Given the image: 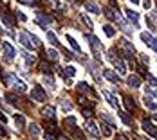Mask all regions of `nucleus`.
Returning a JSON list of instances; mask_svg holds the SVG:
<instances>
[{"instance_id": "nucleus-21", "label": "nucleus", "mask_w": 157, "mask_h": 140, "mask_svg": "<svg viewBox=\"0 0 157 140\" xmlns=\"http://www.w3.org/2000/svg\"><path fill=\"white\" fill-rule=\"evenodd\" d=\"M67 41H69V45H71V47H72V49H74V51H76V52H80V45H78V43H76V40H74V38H72V36H71V34H67Z\"/></svg>"}, {"instance_id": "nucleus-2", "label": "nucleus", "mask_w": 157, "mask_h": 140, "mask_svg": "<svg viewBox=\"0 0 157 140\" xmlns=\"http://www.w3.org/2000/svg\"><path fill=\"white\" fill-rule=\"evenodd\" d=\"M88 38V43H91V47H92V52H94V56L99 59V51H101V43H99V40L96 38V36H87Z\"/></svg>"}, {"instance_id": "nucleus-37", "label": "nucleus", "mask_w": 157, "mask_h": 140, "mask_svg": "<svg viewBox=\"0 0 157 140\" xmlns=\"http://www.w3.org/2000/svg\"><path fill=\"white\" fill-rule=\"evenodd\" d=\"M150 47H152V49H153L155 52H157V40H155V38L152 40V43H150Z\"/></svg>"}, {"instance_id": "nucleus-19", "label": "nucleus", "mask_w": 157, "mask_h": 140, "mask_svg": "<svg viewBox=\"0 0 157 140\" xmlns=\"http://www.w3.org/2000/svg\"><path fill=\"white\" fill-rule=\"evenodd\" d=\"M2 22L6 23V27H13L15 25V22H13V18L7 14V13H2Z\"/></svg>"}, {"instance_id": "nucleus-30", "label": "nucleus", "mask_w": 157, "mask_h": 140, "mask_svg": "<svg viewBox=\"0 0 157 140\" xmlns=\"http://www.w3.org/2000/svg\"><path fill=\"white\" fill-rule=\"evenodd\" d=\"M29 131H31V135H33V136H38V135H40V129H38V126H36V124H31Z\"/></svg>"}, {"instance_id": "nucleus-4", "label": "nucleus", "mask_w": 157, "mask_h": 140, "mask_svg": "<svg viewBox=\"0 0 157 140\" xmlns=\"http://www.w3.org/2000/svg\"><path fill=\"white\" fill-rule=\"evenodd\" d=\"M2 51H4V56H6L9 61L16 56V51L13 49V45H11V43H7V41H4V43H2Z\"/></svg>"}, {"instance_id": "nucleus-25", "label": "nucleus", "mask_w": 157, "mask_h": 140, "mask_svg": "<svg viewBox=\"0 0 157 140\" xmlns=\"http://www.w3.org/2000/svg\"><path fill=\"white\" fill-rule=\"evenodd\" d=\"M119 117L123 119V122H125L126 126H132V119H130V117L126 115V111H119Z\"/></svg>"}, {"instance_id": "nucleus-13", "label": "nucleus", "mask_w": 157, "mask_h": 140, "mask_svg": "<svg viewBox=\"0 0 157 140\" xmlns=\"http://www.w3.org/2000/svg\"><path fill=\"white\" fill-rule=\"evenodd\" d=\"M101 72H103V76H105V77H107L110 83H118V76H116L114 72H112V70H108V68H103Z\"/></svg>"}, {"instance_id": "nucleus-14", "label": "nucleus", "mask_w": 157, "mask_h": 140, "mask_svg": "<svg viewBox=\"0 0 157 140\" xmlns=\"http://www.w3.org/2000/svg\"><path fill=\"white\" fill-rule=\"evenodd\" d=\"M145 106H146L148 110H152V111L157 110V102H155L153 97H150V95H145Z\"/></svg>"}, {"instance_id": "nucleus-15", "label": "nucleus", "mask_w": 157, "mask_h": 140, "mask_svg": "<svg viewBox=\"0 0 157 140\" xmlns=\"http://www.w3.org/2000/svg\"><path fill=\"white\" fill-rule=\"evenodd\" d=\"M13 86H15V90H18V92H26V90H27L26 83L20 81V79H16V77H15V81H13Z\"/></svg>"}, {"instance_id": "nucleus-44", "label": "nucleus", "mask_w": 157, "mask_h": 140, "mask_svg": "<svg viewBox=\"0 0 157 140\" xmlns=\"http://www.w3.org/2000/svg\"><path fill=\"white\" fill-rule=\"evenodd\" d=\"M143 140H148V138H143Z\"/></svg>"}, {"instance_id": "nucleus-10", "label": "nucleus", "mask_w": 157, "mask_h": 140, "mask_svg": "<svg viewBox=\"0 0 157 140\" xmlns=\"http://www.w3.org/2000/svg\"><path fill=\"white\" fill-rule=\"evenodd\" d=\"M128 86H130V88H139V86H141V77L136 76V74H134V76H128Z\"/></svg>"}, {"instance_id": "nucleus-17", "label": "nucleus", "mask_w": 157, "mask_h": 140, "mask_svg": "<svg viewBox=\"0 0 157 140\" xmlns=\"http://www.w3.org/2000/svg\"><path fill=\"white\" fill-rule=\"evenodd\" d=\"M42 115L45 117V119H51V121H53V119H54V110H53L51 106H47V108L42 110Z\"/></svg>"}, {"instance_id": "nucleus-28", "label": "nucleus", "mask_w": 157, "mask_h": 140, "mask_svg": "<svg viewBox=\"0 0 157 140\" xmlns=\"http://www.w3.org/2000/svg\"><path fill=\"white\" fill-rule=\"evenodd\" d=\"M105 16H107L108 20H116V16H118V14H114V11L107 7V9H105Z\"/></svg>"}, {"instance_id": "nucleus-33", "label": "nucleus", "mask_w": 157, "mask_h": 140, "mask_svg": "<svg viewBox=\"0 0 157 140\" xmlns=\"http://www.w3.org/2000/svg\"><path fill=\"white\" fill-rule=\"evenodd\" d=\"M81 20H83V22H85V25H87V27H88V29H91V27H92V22H91V20H88V18H87V16H85V14H83V16H81Z\"/></svg>"}, {"instance_id": "nucleus-12", "label": "nucleus", "mask_w": 157, "mask_h": 140, "mask_svg": "<svg viewBox=\"0 0 157 140\" xmlns=\"http://www.w3.org/2000/svg\"><path fill=\"white\" fill-rule=\"evenodd\" d=\"M114 65H116L118 72H119L121 76H125V74H126V63H125L123 59H114Z\"/></svg>"}, {"instance_id": "nucleus-43", "label": "nucleus", "mask_w": 157, "mask_h": 140, "mask_svg": "<svg viewBox=\"0 0 157 140\" xmlns=\"http://www.w3.org/2000/svg\"><path fill=\"white\" fill-rule=\"evenodd\" d=\"M61 140H69V138H67V136H61Z\"/></svg>"}, {"instance_id": "nucleus-39", "label": "nucleus", "mask_w": 157, "mask_h": 140, "mask_svg": "<svg viewBox=\"0 0 157 140\" xmlns=\"http://www.w3.org/2000/svg\"><path fill=\"white\" fill-rule=\"evenodd\" d=\"M83 115H85V117H91L92 111H91V110H83Z\"/></svg>"}, {"instance_id": "nucleus-16", "label": "nucleus", "mask_w": 157, "mask_h": 140, "mask_svg": "<svg viewBox=\"0 0 157 140\" xmlns=\"http://www.w3.org/2000/svg\"><path fill=\"white\" fill-rule=\"evenodd\" d=\"M85 9L91 11V13H94V14H99V7H98L96 2H87V4H85Z\"/></svg>"}, {"instance_id": "nucleus-11", "label": "nucleus", "mask_w": 157, "mask_h": 140, "mask_svg": "<svg viewBox=\"0 0 157 140\" xmlns=\"http://www.w3.org/2000/svg\"><path fill=\"white\" fill-rule=\"evenodd\" d=\"M20 41H22V45H24L26 47V49H33V43L29 41V34L27 32H20Z\"/></svg>"}, {"instance_id": "nucleus-36", "label": "nucleus", "mask_w": 157, "mask_h": 140, "mask_svg": "<svg viewBox=\"0 0 157 140\" xmlns=\"http://www.w3.org/2000/svg\"><path fill=\"white\" fill-rule=\"evenodd\" d=\"M143 7H145V9H150V7H152V2H150V0H145V2H143Z\"/></svg>"}, {"instance_id": "nucleus-29", "label": "nucleus", "mask_w": 157, "mask_h": 140, "mask_svg": "<svg viewBox=\"0 0 157 140\" xmlns=\"http://www.w3.org/2000/svg\"><path fill=\"white\" fill-rule=\"evenodd\" d=\"M125 104H126V108H128V110H134V108H136V102H134L130 97H125Z\"/></svg>"}, {"instance_id": "nucleus-38", "label": "nucleus", "mask_w": 157, "mask_h": 140, "mask_svg": "<svg viewBox=\"0 0 157 140\" xmlns=\"http://www.w3.org/2000/svg\"><path fill=\"white\" fill-rule=\"evenodd\" d=\"M43 138H45V140H56V138H54L51 133H45V135H43Z\"/></svg>"}, {"instance_id": "nucleus-41", "label": "nucleus", "mask_w": 157, "mask_h": 140, "mask_svg": "<svg viewBox=\"0 0 157 140\" xmlns=\"http://www.w3.org/2000/svg\"><path fill=\"white\" fill-rule=\"evenodd\" d=\"M152 18H153V20H157V11H152Z\"/></svg>"}, {"instance_id": "nucleus-7", "label": "nucleus", "mask_w": 157, "mask_h": 140, "mask_svg": "<svg viewBox=\"0 0 157 140\" xmlns=\"http://www.w3.org/2000/svg\"><path fill=\"white\" fill-rule=\"evenodd\" d=\"M103 97L107 99V102H108L110 106H114V108H119V102L116 101V97H114V95H112V93H110V92H107V90H103Z\"/></svg>"}, {"instance_id": "nucleus-5", "label": "nucleus", "mask_w": 157, "mask_h": 140, "mask_svg": "<svg viewBox=\"0 0 157 140\" xmlns=\"http://www.w3.org/2000/svg\"><path fill=\"white\" fill-rule=\"evenodd\" d=\"M141 126H143V129H145L146 133H150L152 136H155V138H157V128H155V124H152L150 121H143V122H141Z\"/></svg>"}, {"instance_id": "nucleus-32", "label": "nucleus", "mask_w": 157, "mask_h": 140, "mask_svg": "<svg viewBox=\"0 0 157 140\" xmlns=\"http://www.w3.org/2000/svg\"><path fill=\"white\" fill-rule=\"evenodd\" d=\"M146 79H148V81L152 83V86H155V88H157V79H155L153 76H150V74H146Z\"/></svg>"}, {"instance_id": "nucleus-34", "label": "nucleus", "mask_w": 157, "mask_h": 140, "mask_svg": "<svg viewBox=\"0 0 157 140\" xmlns=\"http://www.w3.org/2000/svg\"><path fill=\"white\" fill-rule=\"evenodd\" d=\"M31 40H33V45H34V47H38V45H40V38H38V36L31 34Z\"/></svg>"}, {"instance_id": "nucleus-26", "label": "nucleus", "mask_w": 157, "mask_h": 140, "mask_svg": "<svg viewBox=\"0 0 157 140\" xmlns=\"http://www.w3.org/2000/svg\"><path fill=\"white\" fill-rule=\"evenodd\" d=\"M101 131L105 136H110L112 135V129H110V124H101Z\"/></svg>"}, {"instance_id": "nucleus-22", "label": "nucleus", "mask_w": 157, "mask_h": 140, "mask_svg": "<svg viewBox=\"0 0 157 140\" xmlns=\"http://www.w3.org/2000/svg\"><path fill=\"white\" fill-rule=\"evenodd\" d=\"M15 122H16L20 128H24V126H26V119H24V117H22L20 113H15Z\"/></svg>"}, {"instance_id": "nucleus-9", "label": "nucleus", "mask_w": 157, "mask_h": 140, "mask_svg": "<svg viewBox=\"0 0 157 140\" xmlns=\"http://www.w3.org/2000/svg\"><path fill=\"white\" fill-rule=\"evenodd\" d=\"M125 13H126V16H128V20H130V22L134 23V25H136V27H137V25H139V14H137L136 11H132V9H126Z\"/></svg>"}, {"instance_id": "nucleus-1", "label": "nucleus", "mask_w": 157, "mask_h": 140, "mask_svg": "<svg viewBox=\"0 0 157 140\" xmlns=\"http://www.w3.org/2000/svg\"><path fill=\"white\" fill-rule=\"evenodd\" d=\"M31 99H34L36 102H43V101H47V93L42 90V86H34L33 90H31Z\"/></svg>"}, {"instance_id": "nucleus-40", "label": "nucleus", "mask_w": 157, "mask_h": 140, "mask_svg": "<svg viewBox=\"0 0 157 140\" xmlns=\"http://www.w3.org/2000/svg\"><path fill=\"white\" fill-rule=\"evenodd\" d=\"M114 140H126V136H123V135H118V136H116Z\"/></svg>"}, {"instance_id": "nucleus-24", "label": "nucleus", "mask_w": 157, "mask_h": 140, "mask_svg": "<svg viewBox=\"0 0 157 140\" xmlns=\"http://www.w3.org/2000/svg\"><path fill=\"white\" fill-rule=\"evenodd\" d=\"M47 38H49V41H51L53 45H60V41H58V38H56V34H54L53 31H47Z\"/></svg>"}, {"instance_id": "nucleus-27", "label": "nucleus", "mask_w": 157, "mask_h": 140, "mask_svg": "<svg viewBox=\"0 0 157 140\" xmlns=\"http://www.w3.org/2000/svg\"><path fill=\"white\" fill-rule=\"evenodd\" d=\"M65 76H67V77L76 76V68H74V66H67V68H65Z\"/></svg>"}, {"instance_id": "nucleus-31", "label": "nucleus", "mask_w": 157, "mask_h": 140, "mask_svg": "<svg viewBox=\"0 0 157 140\" xmlns=\"http://www.w3.org/2000/svg\"><path fill=\"white\" fill-rule=\"evenodd\" d=\"M47 56H49V59H58V52H56V51H53V49H49V51H47Z\"/></svg>"}, {"instance_id": "nucleus-8", "label": "nucleus", "mask_w": 157, "mask_h": 140, "mask_svg": "<svg viewBox=\"0 0 157 140\" xmlns=\"http://www.w3.org/2000/svg\"><path fill=\"white\" fill-rule=\"evenodd\" d=\"M36 22H38V25H40V27H42L43 31H45V27H47V25H49V23H51V18H49V16H45V14H42V13H40V14H38V18H36Z\"/></svg>"}, {"instance_id": "nucleus-6", "label": "nucleus", "mask_w": 157, "mask_h": 140, "mask_svg": "<svg viewBox=\"0 0 157 140\" xmlns=\"http://www.w3.org/2000/svg\"><path fill=\"white\" fill-rule=\"evenodd\" d=\"M85 129H87V133H91L92 136H99V131H98V124H96V122H92V121H88V122H87Z\"/></svg>"}, {"instance_id": "nucleus-3", "label": "nucleus", "mask_w": 157, "mask_h": 140, "mask_svg": "<svg viewBox=\"0 0 157 140\" xmlns=\"http://www.w3.org/2000/svg\"><path fill=\"white\" fill-rule=\"evenodd\" d=\"M119 43H121V47H123V52H125V56H126L128 59H132L134 52H136V51H134V45H132V43H130L128 40H125V38H123V40H121Z\"/></svg>"}, {"instance_id": "nucleus-42", "label": "nucleus", "mask_w": 157, "mask_h": 140, "mask_svg": "<svg viewBox=\"0 0 157 140\" xmlns=\"http://www.w3.org/2000/svg\"><path fill=\"white\" fill-rule=\"evenodd\" d=\"M128 2H132V4H139V0H128Z\"/></svg>"}, {"instance_id": "nucleus-20", "label": "nucleus", "mask_w": 157, "mask_h": 140, "mask_svg": "<svg viewBox=\"0 0 157 140\" xmlns=\"http://www.w3.org/2000/svg\"><path fill=\"white\" fill-rule=\"evenodd\" d=\"M139 38H141V41H143V43H146V45H150V43H152V40H153L150 32H141V34H139Z\"/></svg>"}, {"instance_id": "nucleus-23", "label": "nucleus", "mask_w": 157, "mask_h": 140, "mask_svg": "<svg viewBox=\"0 0 157 140\" xmlns=\"http://www.w3.org/2000/svg\"><path fill=\"white\" fill-rule=\"evenodd\" d=\"M78 90H81V92H85V93H92V88L88 86L87 83H80V84H78ZM92 95H94V93H92Z\"/></svg>"}, {"instance_id": "nucleus-35", "label": "nucleus", "mask_w": 157, "mask_h": 140, "mask_svg": "<svg viewBox=\"0 0 157 140\" xmlns=\"http://www.w3.org/2000/svg\"><path fill=\"white\" fill-rule=\"evenodd\" d=\"M61 108H63V111H69L71 110V104L67 102V101H63V104H61Z\"/></svg>"}, {"instance_id": "nucleus-18", "label": "nucleus", "mask_w": 157, "mask_h": 140, "mask_svg": "<svg viewBox=\"0 0 157 140\" xmlns=\"http://www.w3.org/2000/svg\"><path fill=\"white\" fill-rule=\"evenodd\" d=\"M103 32H105V34H107L108 38H112V36H114V34H116V29H114V27H112V25H110V23H105V25H103Z\"/></svg>"}]
</instances>
